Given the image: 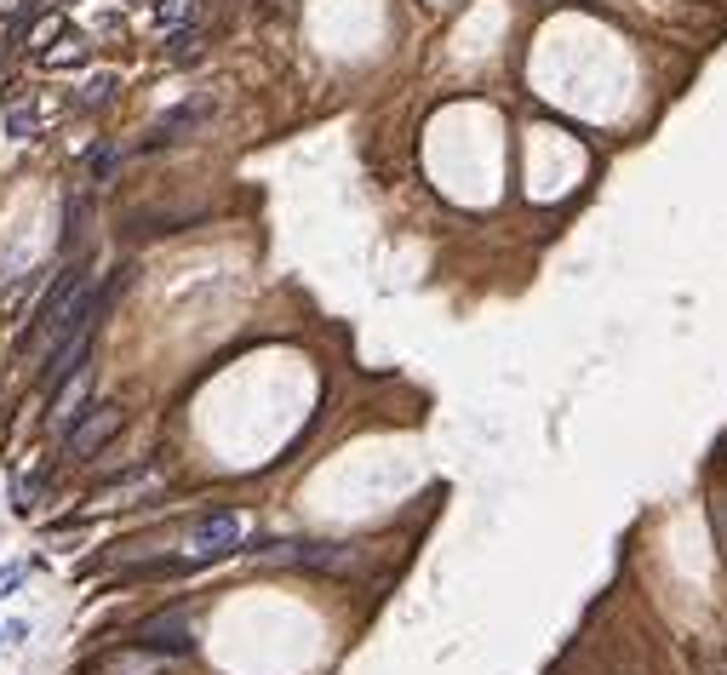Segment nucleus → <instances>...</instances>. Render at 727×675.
<instances>
[{"mask_svg": "<svg viewBox=\"0 0 727 675\" xmlns=\"http://www.w3.org/2000/svg\"><path fill=\"white\" fill-rule=\"evenodd\" d=\"M121 424H126V413L115 407V401H104V407H86V413L70 424V435H63V453H70L75 464L92 458V453H104L115 435H121Z\"/></svg>", "mask_w": 727, "mask_h": 675, "instance_id": "nucleus-1", "label": "nucleus"}, {"mask_svg": "<svg viewBox=\"0 0 727 675\" xmlns=\"http://www.w3.org/2000/svg\"><path fill=\"white\" fill-rule=\"evenodd\" d=\"M236 544H241V516H229V510L201 516V521L189 527V561H218V555H236Z\"/></svg>", "mask_w": 727, "mask_h": 675, "instance_id": "nucleus-2", "label": "nucleus"}, {"mask_svg": "<svg viewBox=\"0 0 727 675\" xmlns=\"http://www.w3.org/2000/svg\"><path fill=\"white\" fill-rule=\"evenodd\" d=\"M138 647H155V653H167V658L195 653V624H189V613H184V606H173V613L144 619V624H138Z\"/></svg>", "mask_w": 727, "mask_h": 675, "instance_id": "nucleus-3", "label": "nucleus"}, {"mask_svg": "<svg viewBox=\"0 0 727 675\" xmlns=\"http://www.w3.org/2000/svg\"><path fill=\"white\" fill-rule=\"evenodd\" d=\"M160 669H167V653L138 647V641H132V647H115V653H104V658H97L86 675H160Z\"/></svg>", "mask_w": 727, "mask_h": 675, "instance_id": "nucleus-4", "label": "nucleus"}, {"mask_svg": "<svg viewBox=\"0 0 727 675\" xmlns=\"http://www.w3.org/2000/svg\"><path fill=\"white\" fill-rule=\"evenodd\" d=\"M287 561H292V567H315V572H350V567H355V550H344V544H292Z\"/></svg>", "mask_w": 727, "mask_h": 675, "instance_id": "nucleus-5", "label": "nucleus"}, {"mask_svg": "<svg viewBox=\"0 0 727 675\" xmlns=\"http://www.w3.org/2000/svg\"><path fill=\"white\" fill-rule=\"evenodd\" d=\"M212 115V97H195V104H184V110H173L167 121H160L155 132H149V144H173V138H184V132H195Z\"/></svg>", "mask_w": 727, "mask_h": 675, "instance_id": "nucleus-6", "label": "nucleus"}, {"mask_svg": "<svg viewBox=\"0 0 727 675\" xmlns=\"http://www.w3.org/2000/svg\"><path fill=\"white\" fill-rule=\"evenodd\" d=\"M81 401H86V366H81V373H70V378H63L58 384V401H52V429H70L86 407H81Z\"/></svg>", "mask_w": 727, "mask_h": 675, "instance_id": "nucleus-7", "label": "nucleus"}, {"mask_svg": "<svg viewBox=\"0 0 727 675\" xmlns=\"http://www.w3.org/2000/svg\"><path fill=\"white\" fill-rule=\"evenodd\" d=\"M0 132H7V138H35V132H41V115L29 110V104H12L7 115H0Z\"/></svg>", "mask_w": 727, "mask_h": 675, "instance_id": "nucleus-8", "label": "nucleus"}, {"mask_svg": "<svg viewBox=\"0 0 727 675\" xmlns=\"http://www.w3.org/2000/svg\"><path fill=\"white\" fill-rule=\"evenodd\" d=\"M115 97V75H92L86 86H81V97H75V110H104Z\"/></svg>", "mask_w": 727, "mask_h": 675, "instance_id": "nucleus-9", "label": "nucleus"}, {"mask_svg": "<svg viewBox=\"0 0 727 675\" xmlns=\"http://www.w3.org/2000/svg\"><path fill=\"white\" fill-rule=\"evenodd\" d=\"M155 18H160V29H173V23L195 18V0H160V7H155Z\"/></svg>", "mask_w": 727, "mask_h": 675, "instance_id": "nucleus-10", "label": "nucleus"}, {"mask_svg": "<svg viewBox=\"0 0 727 675\" xmlns=\"http://www.w3.org/2000/svg\"><path fill=\"white\" fill-rule=\"evenodd\" d=\"M63 63H86V41H63V52H46V70H63Z\"/></svg>", "mask_w": 727, "mask_h": 675, "instance_id": "nucleus-11", "label": "nucleus"}, {"mask_svg": "<svg viewBox=\"0 0 727 675\" xmlns=\"http://www.w3.org/2000/svg\"><path fill=\"white\" fill-rule=\"evenodd\" d=\"M23 579H29V567H23V561H7V567H0V601H7Z\"/></svg>", "mask_w": 727, "mask_h": 675, "instance_id": "nucleus-12", "label": "nucleus"}, {"mask_svg": "<svg viewBox=\"0 0 727 675\" xmlns=\"http://www.w3.org/2000/svg\"><path fill=\"white\" fill-rule=\"evenodd\" d=\"M58 29H63V18H58V12H46V18L35 23V29H29V46H46V41L58 35Z\"/></svg>", "mask_w": 727, "mask_h": 675, "instance_id": "nucleus-13", "label": "nucleus"}, {"mask_svg": "<svg viewBox=\"0 0 727 675\" xmlns=\"http://www.w3.org/2000/svg\"><path fill=\"white\" fill-rule=\"evenodd\" d=\"M195 52H201V35H195V29H184V35H173V58H178V63H189Z\"/></svg>", "mask_w": 727, "mask_h": 675, "instance_id": "nucleus-14", "label": "nucleus"}, {"mask_svg": "<svg viewBox=\"0 0 727 675\" xmlns=\"http://www.w3.org/2000/svg\"><path fill=\"white\" fill-rule=\"evenodd\" d=\"M0 12H18V0H0Z\"/></svg>", "mask_w": 727, "mask_h": 675, "instance_id": "nucleus-15", "label": "nucleus"}, {"mask_svg": "<svg viewBox=\"0 0 727 675\" xmlns=\"http://www.w3.org/2000/svg\"><path fill=\"white\" fill-rule=\"evenodd\" d=\"M0 641H7V630H0Z\"/></svg>", "mask_w": 727, "mask_h": 675, "instance_id": "nucleus-16", "label": "nucleus"}, {"mask_svg": "<svg viewBox=\"0 0 727 675\" xmlns=\"http://www.w3.org/2000/svg\"><path fill=\"white\" fill-rule=\"evenodd\" d=\"M539 7H550V0H539Z\"/></svg>", "mask_w": 727, "mask_h": 675, "instance_id": "nucleus-17", "label": "nucleus"}]
</instances>
